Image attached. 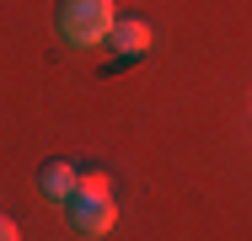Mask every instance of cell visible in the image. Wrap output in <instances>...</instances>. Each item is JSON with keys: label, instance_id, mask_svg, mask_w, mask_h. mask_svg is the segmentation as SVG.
Masks as SVG:
<instances>
[{"label": "cell", "instance_id": "cell-1", "mask_svg": "<svg viewBox=\"0 0 252 241\" xmlns=\"http://www.w3.org/2000/svg\"><path fill=\"white\" fill-rule=\"evenodd\" d=\"M113 0H59V38L75 48H92V43H107L113 32Z\"/></svg>", "mask_w": 252, "mask_h": 241}, {"label": "cell", "instance_id": "cell-2", "mask_svg": "<svg viewBox=\"0 0 252 241\" xmlns=\"http://www.w3.org/2000/svg\"><path fill=\"white\" fill-rule=\"evenodd\" d=\"M113 225H118V204H113V193H107V198H70V231H75V236L97 241V236H107Z\"/></svg>", "mask_w": 252, "mask_h": 241}, {"label": "cell", "instance_id": "cell-3", "mask_svg": "<svg viewBox=\"0 0 252 241\" xmlns=\"http://www.w3.org/2000/svg\"><path fill=\"white\" fill-rule=\"evenodd\" d=\"M107 43L118 48L124 59H140V54H151V22H145V16H113Z\"/></svg>", "mask_w": 252, "mask_h": 241}, {"label": "cell", "instance_id": "cell-4", "mask_svg": "<svg viewBox=\"0 0 252 241\" xmlns=\"http://www.w3.org/2000/svg\"><path fill=\"white\" fill-rule=\"evenodd\" d=\"M75 182H81V166H70V161H49V166L38 172V193L54 198V204H70Z\"/></svg>", "mask_w": 252, "mask_h": 241}, {"label": "cell", "instance_id": "cell-5", "mask_svg": "<svg viewBox=\"0 0 252 241\" xmlns=\"http://www.w3.org/2000/svg\"><path fill=\"white\" fill-rule=\"evenodd\" d=\"M107 193H113L107 172H81V182H75V193H70V198H107Z\"/></svg>", "mask_w": 252, "mask_h": 241}, {"label": "cell", "instance_id": "cell-6", "mask_svg": "<svg viewBox=\"0 0 252 241\" xmlns=\"http://www.w3.org/2000/svg\"><path fill=\"white\" fill-rule=\"evenodd\" d=\"M0 241H22V231H16V220H11V214H0Z\"/></svg>", "mask_w": 252, "mask_h": 241}]
</instances>
